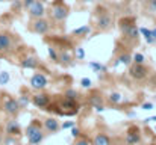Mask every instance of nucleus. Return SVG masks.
<instances>
[{
  "instance_id": "1a4fd4ad",
  "label": "nucleus",
  "mask_w": 156,
  "mask_h": 145,
  "mask_svg": "<svg viewBox=\"0 0 156 145\" xmlns=\"http://www.w3.org/2000/svg\"><path fill=\"white\" fill-rule=\"evenodd\" d=\"M141 141V135H140V129L136 126H132L129 130H127V135H126V144L127 145H136Z\"/></svg>"
},
{
  "instance_id": "6ab92c4d",
  "label": "nucleus",
  "mask_w": 156,
  "mask_h": 145,
  "mask_svg": "<svg viewBox=\"0 0 156 145\" xmlns=\"http://www.w3.org/2000/svg\"><path fill=\"white\" fill-rule=\"evenodd\" d=\"M130 62H132V56H130L129 53H123V54H120V56L117 57L115 65H118V64H123V65H130Z\"/></svg>"
},
{
  "instance_id": "a878e982",
  "label": "nucleus",
  "mask_w": 156,
  "mask_h": 145,
  "mask_svg": "<svg viewBox=\"0 0 156 145\" xmlns=\"http://www.w3.org/2000/svg\"><path fill=\"white\" fill-rule=\"evenodd\" d=\"M74 145H91V142L85 138V136H79V138H76V142H74Z\"/></svg>"
},
{
  "instance_id": "c9c22d12",
  "label": "nucleus",
  "mask_w": 156,
  "mask_h": 145,
  "mask_svg": "<svg viewBox=\"0 0 156 145\" xmlns=\"http://www.w3.org/2000/svg\"><path fill=\"white\" fill-rule=\"evenodd\" d=\"M62 127L64 129H71V127H74V121H67V123L62 124Z\"/></svg>"
},
{
  "instance_id": "ea45409f",
  "label": "nucleus",
  "mask_w": 156,
  "mask_h": 145,
  "mask_svg": "<svg viewBox=\"0 0 156 145\" xmlns=\"http://www.w3.org/2000/svg\"><path fill=\"white\" fill-rule=\"evenodd\" d=\"M80 2H83V3H91V2H94V0H80Z\"/></svg>"
},
{
  "instance_id": "2f4dec72",
  "label": "nucleus",
  "mask_w": 156,
  "mask_h": 145,
  "mask_svg": "<svg viewBox=\"0 0 156 145\" xmlns=\"http://www.w3.org/2000/svg\"><path fill=\"white\" fill-rule=\"evenodd\" d=\"M149 11L156 12V0H149Z\"/></svg>"
},
{
  "instance_id": "39448f33",
  "label": "nucleus",
  "mask_w": 156,
  "mask_h": 145,
  "mask_svg": "<svg viewBox=\"0 0 156 145\" xmlns=\"http://www.w3.org/2000/svg\"><path fill=\"white\" fill-rule=\"evenodd\" d=\"M129 74H130V77L135 79V80H143V79L147 77L149 70L144 67V64H135V62H133V65H130Z\"/></svg>"
},
{
  "instance_id": "f257e3e1",
  "label": "nucleus",
  "mask_w": 156,
  "mask_h": 145,
  "mask_svg": "<svg viewBox=\"0 0 156 145\" xmlns=\"http://www.w3.org/2000/svg\"><path fill=\"white\" fill-rule=\"evenodd\" d=\"M26 138L29 145H38L44 139V132H43V124L38 119H32V123L26 129Z\"/></svg>"
},
{
  "instance_id": "f8f14e48",
  "label": "nucleus",
  "mask_w": 156,
  "mask_h": 145,
  "mask_svg": "<svg viewBox=\"0 0 156 145\" xmlns=\"http://www.w3.org/2000/svg\"><path fill=\"white\" fill-rule=\"evenodd\" d=\"M5 132L6 135H11V136H21V129H20V124L15 121V119H9L5 126Z\"/></svg>"
},
{
  "instance_id": "c756f323",
  "label": "nucleus",
  "mask_w": 156,
  "mask_h": 145,
  "mask_svg": "<svg viewBox=\"0 0 156 145\" xmlns=\"http://www.w3.org/2000/svg\"><path fill=\"white\" fill-rule=\"evenodd\" d=\"M90 67H91L94 71H97V73H99V71H103V70H105V67H103V65H100L99 62H91V64H90Z\"/></svg>"
},
{
  "instance_id": "79ce46f5",
  "label": "nucleus",
  "mask_w": 156,
  "mask_h": 145,
  "mask_svg": "<svg viewBox=\"0 0 156 145\" xmlns=\"http://www.w3.org/2000/svg\"><path fill=\"white\" fill-rule=\"evenodd\" d=\"M0 2H6V0H0Z\"/></svg>"
},
{
  "instance_id": "4be33fe9",
  "label": "nucleus",
  "mask_w": 156,
  "mask_h": 145,
  "mask_svg": "<svg viewBox=\"0 0 156 145\" xmlns=\"http://www.w3.org/2000/svg\"><path fill=\"white\" fill-rule=\"evenodd\" d=\"M108 101H109L111 104H118V103L121 101V94H118V92H112L111 95L108 97Z\"/></svg>"
},
{
  "instance_id": "9b49d317",
  "label": "nucleus",
  "mask_w": 156,
  "mask_h": 145,
  "mask_svg": "<svg viewBox=\"0 0 156 145\" xmlns=\"http://www.w3.org/2000/svg\"><path fill=\"white\" fill-rule=\"evenodd\" d=\"M27 11H29L30 18H41V17H44V14H46V8H44V5H43L40 0H37Z\"/></svg>"
},
{
  "instance_id": "0eeeda50",
  "label": "nucleus",
  "mask_w": 156,
  "mask_h": 145,
  "mask_svg": "<svg viewBox=\"0 0 156 145\" xmlns=\"http://www.w3.org/2000/svg\"><path fill=\"white\" fill-rule=\"evenodd\" d=\"M49 85V79L41 74V73H37L30 77V86L37 91H41V89H46V86Z\"/></svg>"
},
{
  "instance_id": "dca6fc26",
  "label": "nucleus",
  "mask_w": 156,
  "mask_h": 145,
  "mask_svg": "<svg viewBox=\"0 0 156 145\" xmlns=\"http://www.w3.org/2000/svg\"><path fill=\"white\" fill-rule=\"evenodd\" d=\"M43 127L47 130V132H50V133H55V132H58L59 130V123H58V119L56 118H46V121L43 123Z\"/></svg>"
},
{
  "instance_id": "6e6552de",
  "label": "nucleus",
  "mask_w": 156,
  "mask_h": 145,
  "mask_svg": "<svg viewBox=\"0 0 156 145\" xmlns=\"http://www.w3.org/2000/svg\"><path fill=\"white\" fill-rule=\"evenodd\" d=\"M59 107H61V109H65V110H62L64 115L73 116V115L77 113V103H76V100H68V98H65V100L61 103Z\"/></svg>"
},
{
  "instance_id": "2eb2a0df",
  "label": "nucleus",
  "mask_w": 156,
  "mask_h": 145,
  "mask_svg": "<svg viewBox=\"0 0 156 145\" xmlns=\"http://www.w3.org/2000/svg\"><path fill=\"white\" fill-rule=\"evenodd\" d=\"M20 65H21V68H24V70H37V68L40 67V62H38L37 57L27 56V57H24V59L20 62Z\"/></svg>"
},
{
  "instance_id": "72a5a7b5",
  "label": "nucleus",
  "mask_w": 156,
  "mask_h": 145,
  "mask_svg": "<svg viewBox=\"0 0 156 145\" xmlns=\"http://www.w3.org/2000/svg\"><path fill=\"white\" fill-rule=\"evenodd\" d=\"M35 2H37V0H23V6H24L26 9H29V8H30V6H32Z\"/></svg>"
},
{
  "instance_id": "58836bf2",
  "label": "nucleus",
  "mask_w": 156,
  "mask_h": 145,
  "mask_svg": "<svg viewBox=\"0 0 156 145\" xmlns=\"http://www.w3.org/2000/svg\"><path fill=\"white\" fill-rule=\"evenodd\" d=\"M152 36L155 38V41H156V29H153V30H152Z\"/></svg>"
},
{
  "instance_id": "c85d7f7f",
  "label": "nucleus",
  "mask_w": 156,
  "mask_h": 145,
  "mask_svg": "<svg viewBox=\"0 0 156 145\" xmlns=\"http://www.w3.org/2000/svg\"><path fill=\"white\" fill-rule=\"evenodd\" d=\"M18 104H20V107L23 109V107H26L27 104H29V97L27 95H21V98L18 100Z\"/></svg>"
},
{
  "instance_id": "bb28decb",
  "label": "nucleus",
  "mask_w": 156,
  "mask_h": 145,
  "mask_svg": "<svg viewBox=\"0 0 156 145\" xmlns=\"http://www.w3.org/2000/svg\"><path fill=\"white\" fill-rule=\"evenodd\" d=\"M49 56H50V59H52L53 62H58L59 60V54L56 53L55 47H49Z\"/></svg>"
},
{
  "instance_id": "5701e85b",
  "label": "nucleus",
  "mask_w": 156,
  "mask_h": 145,
  "mask_svg": "<svg viewBox=\"0 0 156 145\" xmlns=\"http://www.w3.org/2000/svg\"><path fill=\"white\" fill-rule=\"evenodd\" d=\"M64 97L68 98V100H77V92H76L74 89H67L65 94H64Z\"/></svg>"
},
{
  "instance_id": "412c9836",
  "label": "nucleus",
  "mask_w": 156,
  "mask_h": 145,
  "mask_svg": "<svg viewBox=\"0 0 156 145\" xmlns=\"http://www.w3.org/2000/svg\"><path fill=\"white\" fill-rule=\"evenodd\" d=\"M2 145H20V142H18V138H17V136L6 135V138H3Z\"/></svg>"
},
{
  "instance_id": "b1692460",
  "label": "nucleus",
  "mask_w": 156,
  "mask_h": 145,
  "mask_svg": "<svg viewBox=\"0 0 156 145\" xmlns=\"http://www.w3.org/2000/svg\"><path fill=\"white\" fill-rule=\"evenodd\" d=\"M132 60H133L135 64H144V62H146V57H144L143 53H136V54H133Z\"/></svg>"
},
{
  "instance_id": "9d476101",
  "label": "nucleus",
  "mask_w": 156,
  "mask_h": 145,
  "mask_svg": "<svg viewBox=\"0 0 156 145\" xmlns=\"http://www.w3.org/2000/svg\"><path fill=\"white\" fill-rule=\"evenodd\" d=\"M111 24H112V15H111V12H108V11L100 12L99 14V18H97V27L100 30H106Z\"/></svg>"
},
{
  "instance_id": "a19ab883",
  "label": "nucleus",
  "mask_w": 156,
  "mask_h": 145,
  "mask_svg": "<svg viewBox=\"0 0 156 145\" xmlns=\"http://www.w3.org/2000/svg\"><path fill=\"white\" fill-rule=\"evenodd\" d=\"M2 142H3V135L0 133V145H2Z\"/></svg>"
},
{
  "instance_id": "4c0bfd02",
  "label": "nucleus",
  "mask_w": 156,
  "mask_h": 145,
  "mask_svg": "<svg viewBox=\"0 0 156 145\" xmlns=\"http://www.w3.org/2000/svg\"><path fill=\"white\" fill-rule=\"evenodd\" d=\"M150 121H156V116H152V118H147L146 123H150Z\"/></svg>"
},
{
  "instance_id": "37998d69",
  "label": "nucleus",
  "mask_w": 156,
  "mask_h": 145,
  "mask_svg": "<svg viewBox=\"0 0 156 145\" xmlns=\"http://www.w3.org/2000/svg\"><path fill=\"white\" fill-rule=\"evenodd\" d=\"M155 132H156V127H155Z\"/></svg>"
},
{
  "instance_id": "a211bd4d",
  "label": "nucleus",
  "mask_w": 156,
  "mask_h": 145,
  "mask_svg": "<svg viewBox=\"0 0 156 145\" xmlns=\"http://www.w3.org/2000/svg\"><path fill=\"white\" fill-rule=\"evenodd\" d=\"M140 33L144 36V40H146V43L147 44H155V38L152 36V30L150 29H147V27H143V29H140Z\"/></svg>"
},
{
  "instance_id": "20e7f679",
  "label": "nucleus",
  "mask_w": 156,
  "mask_h": 145,
  "mask_svg": "<svg viewBox=\"0 0 156 145\" xmlns=\"http://www.w3.org/2000/svg\"><path fill=\"white\" fill-rule=\"evenodd\" d=\"M20 104H18V100H15V98H12V97H6L5 100H3V110H5V113H8L9 116H15V115H18V112H20Z\"/></svg>"
},
{
  "instance_id": "7c9ffc66",
  "label": "nucleus",
  "mask_w": 156,
  "mask_h": 145,
  "mask_svg": "<svg viewBox=\"0 0 156 145\" xmlns=\"http://www.w3.org/2000/svg\"><path fill=\"white\" fill-rule=\"evenodd\" d=\"M80 85H82V88H90V86H91V80H90L88 77H83V79L80 80Z\"/></svg>"
},
{
  "instance_id": "f3484780",
  "label": "nucleus",
  "mask_w": 156,
  "mask_h": 145,
  "mask_svg": "<svg viewBox=\"0 0 156 145\" xmlns=\"http://www.w3.org/2000/svg\"><path fill=\"white\" fill-rule=\"evenodd\" d=\"M94 145H111V139H109L108 135L99 133V135L94 138Z\"/></svg>"
},
{
  "instance_id": "4468645a",
  "label": "nucleus",
  "mask_w": 156,
  "mask_h": 145,
  "mask_svg": "<svg viewBox=\"0 0 156 145\" xmlns=\"http://www.w3.org/2000/svg\"><path fill=\"white\" fill-rule=\"evenodd\" d=\"M12 48V38L8 33H0V53H8Z\"/></svg>"
},
{
  "instance_id": "cd10ccee",
  "label": "nucleus",
  "mask_w": 156,
  "mask_h": 145,
  "mask_svg": "<svg viewBox=\"0 0 156 145\" xmlns=\"http://www.w3.org/2000/svg\"><path fill=\"white\" fill-rule=\"evenodd\" d=\"M8 82H9V73L2 71L0 73V85H6Z\"/></svg>"
},
{
  "instance_id": "f03ea898",
  "label": "nucleus",
  "mask_w": 156,
  "mask_h": 145,
  "mask_svg": "<svg viewBox=\"0 0 156 145\" xmlns=\"http://www.w3.org/2000/svg\"><path fill=\"white\" fill-rule=\"evenodd\" d=\"M120 29L124 33V36L132 38V40H136L138 35H140V29L136 27L135 20L130 18V17H124V18L120 20Z\"/></svg>"
},
{
  "instance_id": "423d86ee",
  "label": "nucleus",
  "mask_w": 156,
  "mask_h": 145,
  "mask_svg": "<svg viewBox=\"0 0 156 145\" xmlns=\"http://www.w3.org/2000/svg\"><path fill=\"white\" fill-rule=\"evenodd\" d=\"M30 30H34L35 33H40V35H46L49 30H50V24L46 18H34V23L30 26Z\"/></svg>"
},
{
  "instance_id": "473e14b6",
  "label": "nucleus",
  "mask_w": 156,
  "mask_h": 145,
  "mask_svg": "<svg viewBox=\"0 0 156 145\" xmlns=\"http://www.w3.org/2000/svg\"><path fill=\"white\" fill-rule=\"evenodd\" d=\"M70 133H71L73 138H79V136H80V132H79V129H76V127H71V132H70Z\"/></svg>"
},
{
  "instance_id": "393cba45",
  "label": "nucleus",
  "mask_w": 156,
  "mask_h": 145,
  "mask_svg": "<svg viewBox=\"0 0 156 145\" xmlns=\"http://www.w3.org/2000/svg\"><path fill=\"white\" fill-rule=\"evenodd\" d=\"M59 60H62L64 64H70L71 62V54L68 51H64L61 56H59Z\"/></svg>"
},
{
  "instance_id": "f704fd0d",
  "label": "nucleus",
  "mask_w": 156,
  "mask_h": 145,
  "mask_svg": "<svg viewBox=\"0 0 156 145\" xmlns=\"http://www.w3.org/2000/svg\"><path fill=\"white\" fill-rule=\"evenodd\" d=\"M85 57V50L83 48H77V59H83Z\"/></svg>"
},
{
  "instance_id": "ddd939ff",
  "label": "nucleus",
  "mask_w": 156,
  "mask_h": 145,
  "mask_svg": "<svg viewBox=\"0 0 156 145\" xmlns=\"http://www.w3.org/2000/svg\"><path fill=\"white\" fill-rule=\"evenodd\" d=\"M30 101L34 103V106H37V107H40V109H46V106L50 104V95L41 92V94H37V95L32 97Z\"/></svg>"
},
{
  "instance_id": "e433bc0d",
  "label": "nucleus",
  "mask_w": 156,
  "mask_h": 145,
  "mask_svg": "<svg viewBox=\"0 0 156 145\" xmlns=\"http://www.w3.org/2000/svg\"><path fill=\"white\" fill-rule=\"evenodd\" d=\"M143 109H144V110H150V109H153V104H152V103H144V104H143Z\"/></svg>"
},
{
  "instance_id": "7ed1b4c3",
  "label": "nucleus",
  "mask_w": 156,
  "mask_h": 145,
  "mask_svg": "<svg viewBox=\"0 0 156 145\" xmlns=\"http://www.w3.org/2000/svg\"><path fill=\"white\" fill-rule=\"evenodd\" d=\"M70 14V8L64 3H58V5H53L52 11H50V15L55 21H64Z\"/></svg>"
},
{
  "instance_id": "aec40b11",
  "label": "nucleus",
  "mask_w": 156,
  "mask_h": 145,
  "mask_svg": "<svg viewBox=\"0 0 156 145\" xmlns=\"http://www.w3.org/2000/svg\"><path fill=\"white\" fill-rule=\"evenodd\" d=\"M90 32H91V27H90V26H82V27L74 29V30H73V35H74V36H85V35H88Z\"/></svg>"
}]
</instances>
